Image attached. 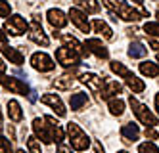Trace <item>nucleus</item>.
<instances>
[{
  "label": "nucleus",
  "mask_w": 159,
  "mask_h": 153,
  "mask_svg": "<svg viewBox=\"0 0 159 153\" xmlns=\"http://www.w3.org/2000/svg\"><path fill=\"white\" fill-rule=\"evenodd\" d=\"M67 136H69L71 147H73L75 151H86V149H88L90 138H88V134H86L77 123H69V124H67Z\"/></svg>",
  "instance_id": "1"
},
{
  "label": "nucleus",
  "mask_w": 159,
  "mask_h": 153,
  "mask_svg": "<svg viewBox=\"0 0 159 153\" xmlns=\"http://www.w3.org/2000/svg\"><path fill=\"white\" fill-rule=\"evenodd\" d=\"M129 103H130V107H132V113L136 115V119H138L142 124H146V128H153V126L159 124V123H157V117H155L150 109H148L144 103H140L134 96L129 98Z\"/></svg>",
  "instance_id": "2"
},
{
  "label": "nucleus",
  "mask_w": 159,
  "mask_h": 153,
  "mask_svg": "<svg viewBox=\"0 0 159 153\" xmlns=\"http://www.w3.org/2000/svg\"><path fill=\"white\" fill-rule=\"evenodd\" d=\"M56 61L63 67H77L81 61V54L75 52L71 46H60L56 50Z\"/></svg>",
  "instance_id": "3"
},
{
  "label": "nucleus",
  "mask_w": 159,
  "mask_h": 153,
  "mask_svg": "<svg viewBox=\"0 0 159 153\" xmlns=\"http://www.w3.org/2000/svg\"><path fill=\"white\" fill-rule=\"evenodd\" d=\"M4 31L6 34H12V37H21V34L29 33V23L25 21L23 16H10V19L4 23Z\"/></svg>",
  "instance_id": "4"
},
{
  "label": "nucleus",
  "mask_w": 159,
  "mask_h": 153,
  "mask_svg": "<svg viewBox=\"0 0 159 153\" xmlns=\"http://www.w3.org/2000/svg\"><path fill=\"white\" fill-rule=\"evenodd\" d=\"M0 84H2L6 90H10V92H14V94H21V96H29L31 94V90H29V86H27V82H23L21 79H14V77H8L6 73L4 75H0Z\"/></svg>",
  "instance_id": "5"
},
{
  "label": "nucleus",
  "mask_w": 159,
  "mask_h": 153,
  "mask_svg": "<svg viewBox=\"0 0 159 153\" xmlns=\"http://www.w3.org/2000/svg\"><path fill=\"white\" fill-rule=\"evenodd\" d=\"M29 38L35 42V44H39V46H46L50 44V38L46 37V33H44V29H42V25H40V21H39V16H35L33 17V21H31V25H29Z\"/></svg>",
  "instance_id": "6"
},
{
  "label": "nucleus",
  "mask_w": 159,
  "mask_h": 153,
  "mask_svg": "<svg viewBox=\"0 0 159 153\" xmlns=\"http://www.w3.org/2000/svg\"><path fill=\"white\" fill-rule=\"evenodd\" d=\"M31 65H33V69H37V71H40V73H48V71H52V69L56 67L54 60L46 52H35L31 56Z\"/></svg>",
  "instance_id": "7"
},
{
  "label": "nucleus",
  "mask_w": 159,
  "mask_h": 153,
  "mask_svg": "<svg viewBox=\"0 0 159 153\" xmlns=\"http://www.w3.org/2000/svg\"><path fill=\"white\" fill-rule=\"evenodd\" d=\"M67 16L71 17V23H73V25L81 31V33H88L90 27H92V25H90V21H88V17H86V14H84L81 8H71Z\"/></svg>",
  "instance_id": "8"
},
{
  "label": "nucleus",
  "mask_w": 159,
  "mask_h": 153,
  "mask_svg": "<svg viewBox=\"0 0 159 153\" xmlns=\"http://www.w3.org/2000/svg\"><path fill=\"white\" fill-rule=\"evenodd\" d=\"M117 16L125 21H140L144 16L140 14V10L132 8V4L129 2H119V10H117Z\"/></svg>",
  "instance_id": "9"
},
{
  "label": "nucleus",
  "mask_w": 159,
  "mask_h": 153,
  "mask_svg": "<svg viewBox=\"0 0 159 153\" xmlns=\"http://www.w3.org/2000/svg\"><path fill=\"white\" fill-rule=\"evenodd\" d=\"M81 82L90 90V92H100L102 94V90H104V86H106V80L104 79H100L98 75H94V73H83L81 75Z\"/></svg>",
  "instance_id": "10"
},
{
  "label": "nucleus",
  "mask_w": 159,
  "mask_h": 153,
  "mask_svg": "<svg viewBox=\"0 0 159 153\" xmlns=\"http://www.w3.org/2000/svg\"><path fill=\"white\" fill-rule=\"evenodd\" d=\"M84 48H86L88 52H92L96 57H100V60H107V57H109V52H107V48H106V44H102L100 38H86Z\"/></svg>",
  "instance_id": "11"
},
{
  "label": "nucleus",
  "mask_w": 159,
  "mask_h": 153,
  "mask_svg": "<svg viewBox=\"0 0 159 153\" xmlns=\"http://www.w3.org/2000/svg\"><path fill=\"white\" fill-rule=\"evenodd\" d=\"M46 19H48V23H50L54 29H63L67 25V21H69V19H67V16L63 14L60 8H50L46 11Z\"/></svg>",
  "instance_id": "12"
},
{
  "label": "nucleus",
  "mask_w": 159,
  "mask_h": 153,
  "mask_svg": "<svg viewBox=\"0 0 159 153\" xmlns=\"http://www.w3.org/2000/svg\"><path fill=\"white\" fill-rule=\"evenodd\" d=\"M33 130H35V136L40 140L44 144H50L52 142V136H50V130H48V124L44 121V117H37L35 121H33Z\"/></svg>",
  "instance_id": "13"
},
{
  "label": "nucleus",
  "mask_w": 159,
  "mask_h": 153,
  "mask_svg": "<svg viewBox=\"0 0 159 153\" xmlns=\"http://www.w3.org/2000/svg\"><path fill=\"white\" fill-rule=\"evenodd\" d=\"M40 101L46 103V105H50V107L56 111V115H58V117H65L67 109H65L63 101L60 100V96H56V94H44V96L40 98Z\"/></svg>",
  "instance_id": "14"
},
{
  "label": "nucleus",
  "mask_w": 159,
  "mask_h": 153,
  "mask_svg": "<svg viewBox=\"0 0 159 153\" xmlns=\"http://www.w3.org/2000/svg\"><path fill=\"white\" fill-rule=\"evenodd\" d=\"M121 136H123V142L125 144H132L138 140L140 136V128L138 124H134V123H129V124H123L121 126Z\"/></svg>",
  "instance_id": "15"
},
{
  "label": "nucleus",
  "mask_w": 159,
  "mask_h": 153,
  "mask_svg": "<svg viewBox=\"0 0 159 153\" xmlns=\"http://www.w3.org/2000/svg\"><path fill=\"white\" fill-rule=\"evenodd\" d=\"M44 121H46V124H48V130H50V136H52V142L56 140L58 144H61V142H63V130H61L60 123L56 121L52 115H46V117H44Z\"/></svg>",
  "instance_id": "16"
},
{
  "label": "nucleus",
  "mask_w": 159,
  "mask_h": 153,
  "mask_svg": "<svg viewBox=\"0 0 159 153\" xmlns=\"http://www.w3.org/2000/svg\"><path fill=\"white\" fill-rule=\"evenodd\" d=\"M121 92H123V86L119 84V82L117 80H109V82H106V86H104V90H102L100 96L109 101V100H113L115 96H119Z\"/></svg>",
  "instance_id": "17"
},
{
  "label": "nucleus",
  "mask_w": 159,
  "mask_h": 153,
  "mask_svg": "<svg viewBox=\"0 0 159 153\" xmlns=\"http://www.w3.org/2000/svg\"><path fill=\"white\" fill-rule=\"evenodd\" d=\"M125 82H127V86H129L134 94H140V92H144V90H146V82H144L142 79H138L132 71H130L127 77H125Z\"/></svg>",
  "instance_id": "18"
},
{
  "label": "nucleus",
  "mask_w": 159,
  "mask_h": 153,
  "mask_svg": "<svg viewBox=\"0 0 159 153\" xmlns=\"http://www.w3.org/2000/svg\"><path fill=\"white\" fill-rule=\"evenodd\" d=\"M8 117H10V121H14V123H19L21 119H23V111H21V105L17 100H8Z\"/></svg>",
  "instance_id": "19"
},
{
  "label": "nucleus",
  "mask_w": 159,
  "mask_h": 153,
  "mask_svg": "<svg viewBox=\"0 0 159 153\" xmlns=\"http://www.w3.org/2000/svg\"><path fill=\"white\" fill-rule=\"evenodd\" d=\"M2 54L8 57L12 63H16V65H21L25 61V57H23V54H21L17 48H12V46H6V44H2Z\"/></svg>",
  "instance_id": "20"
},
{
  "label": "nucleus",
  "mask_w": 159,
  "mask_h": 153,
  "mask_svg": "<svg viewBox=\"0 0 159 153\" xmlns=\"http://www.w3.org/2000/svg\"><path fill=\"white\" fill-rule=\"evenodd\" d=\"M140 73H142L144 77H148V79H155V77H159V63L150 61V60L142 61V63H140Z\"/></svg>",
  "instance_id": "21"
},
{
  "label": "nucleus",
  "mask_w": 159,
  "mask_h": 153,
  "mask_svg": "<svg viewBox=\"0 0 159 153\" xmlns=\"http://www.w3.org/2000/svg\"><path fill=\"white\" fill-rule=\"evenodd\" d=\"M92 29H94L96 33H100L106 40H111V38H113V31H111V27L107 25L104 19H94V21H92Z\"/></svg>",
  "instance_id": "22"
},
{
  "label": "nucleus",
  "mask_w": 159,
  "mask_h": 153,
  "mask_svg": "<svg viewBox=\"0 0 159 153\" xmlns=\"http://www.w3.org/2000/svg\"><path fill=\"white\" fill-rule=\"evenodd\" d=\"M86 103H88V96L83 94V92H77V94H73V96L69 98V105H71L73 111H81Z\"/></svg>",
  "instance_id": "23"
},
{
  "label": "nucleus",
  "mask_w": 159,
  "mask_h": 153,
  "mask_svg": "<svg viewBox=\"0 0 159 153\" xmlns=\"http://www.w3.org/2000/svg\"><path fill=\"white\" fill-rule=\"evenodd\" d=\"M148 54V48L142 44V42H130V46H129V56L130 57H134V60H140V57H144Z\"/></svg>",
  "instance_id": "24"
},
{
  "label": "nucleus",
  "mask_w": 159,
  "mask_h": 153,
  "mask_svg": "<svg viewBox=\"0 0 159 153\" xmlns=\"http://www.w3.org/2000/svg\"><path fill=\"white\" fill-rule=\"evenodd\" d=\"M107 105H109V113H111V115H115V117H121V115L125 113V101L119 100V98L109 100Z\"/></svg>",
  "instance_id": "25"
},
{
  "label": "nucleus",
  "mask_w": 159,
  "mask_h": 153,
  "mask_svg": "<svg viewBox=\"0 0 159 153\" xmlns=\"http://www.w3.org/2000/svg\"><path fill=\"white\" fill-rule=\"evenodd\" d=\"M73 77H69V75H61V77H58L54 80V86L58 88V90H69L71 86H73Z\"/></svg>",
  "instance_id": "26"
},
{
  "label": "nucleus",
  "mask_w": 159,
  "mask_h": 153,
  "mask_svg": "<svg viewBox=\"0 0 159 153\" xmlns=\"http://www.w3.org/2000/svg\"><path fill=\"white\" fill-rule=\"evenodd\" d=\"M27 149H29V153H42L40 140L37 136H29L27 138Z\"/></svg>",
  "instance_id": "27"
},
{
  "label": "nucleus",
  "mask_w": 159,
  "mask_h": 153,
  "mask_svg": "<svg viewBox=\"0 0 159 153\" xmlns=\"http://www.w3.org/2000/svg\"><path fill=\"white\" fill-rule=\"evenodd\" d=\"M109 67H111V71H113V73H117V75H119V77H123V79L130 73V71H129V69L125 67L121 61H111V63H109Z\"/></svg>",
  "instance_id": "28"
},
{
  "label": "nucleus",
  "mask_w": 159,
  "mask_h": 153,
  "mask_svg": "<svg viewBox=\"0 0 159 153\" xmlns=\"http://www.w3.org/2000/svg\"><path fill=\"white\" fill-rule=\"evenodd\" d=\"M144 31L150 37H159V21H148L144 25Z\"/></svg>",
  "instance_id": "29"
},
{
  "label": "nucleus",
  "mask_w": 159,
  "mask_h": 153,
  "mask_svg": "<svg viewBox=\"0 0 159 153\" xmlns=\"http://www.w3.org/2000/svg\"><path fill=\"white\" fill-rule=\"evenodd\" d=\"M138 153H159V147L153 142H144L138 146Z\"/></svg>",
  "instance_id": "30"
},
{
  "label": "nucleus",
  "mask_w": 159,
  "mask_h": 153,
  "mask_svg": "<svg viewBox=\"0 0 159 153\" xmlns=\"http://www.w3.org/2000/svg\"><path fill=\"white\" fill-rule=\"evenodd\" d=\"M84 10L88 11V14H96V11L100 10V4H98V0H86V2H83Z\"/></svg>",
  "instance_id": "31"
},
{
  "label": "nucleus",
  "mask_w": 159,
  "mask_h": 153,
  "mask_svg": "<svg viewBox=\"0 0 159 153\" xmlns=\"http://www.w3.org/2000/svg\"><path fill=\"white\" fill-rule=\"evenodd\" d=\"M10 14H12V6H10V2L0 0V17H10Z\"/></svg>",
  "instance_id": "32"
},
{
  "label": "nucleus",
  "mask_w": 159,
  "mask_h": 153,
  "mask_svg": "<svg viewBox=\"0 0 159 153\" xmlns=\"http://www.w3.org/2000/svg\"><path fill=\"white\" fill-rule=\"evenodd\" d=\"M0 153H14L10 140H6L4 136H0Z\"/></svg>",
  "instance_id": "33"
},
{
  "label": "nucleus",
  "mask_w": 159,
  "mask_h": 153,
  "mask_svg": "<svg viewBox=\"0 0 159 153\" xmlns=\"http://www.w3.org/2000/svg\"><path fill=\"white\" fill-rule=\"evenodd\" d=\"M130 2H132V6H136V10H140V14L144 17H150V11L144 8V0H130Z\"/></svg>",
  "instance_id": "34"
},
{
  "label": "nucleus",
  "mask_w": 159,
  "mask_h": 153,
  "mask_svg": "<svg viewBox=\"0 0 159 153\" xmlns=\"http://www.w3.org/2000/svg\"><path fill=\"white\" fill-rule=\"evenodd\" d=\"M144 136H146L148 140H157V138H159V132L153 130V128H146V130H144Z\"/></svg>",
  "instance_id": "35"
},
{
  "label": "nucleus",
  "mask_w": 159,
  "mask_h": 153,
  "mask_svg": "<svg viewBox=\"0 0 159 153\" xmlns=\"http://www.w3.org/2000/svg\"><path fill=\"white\" fill-rule=\"evenodd\" d=\"M56 153H73L71 151V146H67V144H58V151H56Z\"/></svg>",
  "instance_id": "36"
},
{
  "label": "nucleus",
  "mask_w": 159,
  "mask_h": 153,
  "mask_svg": "<svg viewBox=\"0 0 159 153\" xmlns=\"http://www.w3.org/2000/svg\"><path fill=\"white\" fill-rule=\"evenodd\" d=\"M94 151H96V153H106L104 146H102V144L98 142V140H96V142H94Z\"/></svg>",
  "instance_id": "37"
},
{
  "label": "nucleus",
  "mask_w": 159,
  "mask_h": 153,
  "mask_svg": "<svg viewBox=\"0 0 159 153\" xmlns=\"http://www.w3.org/2000/svg\"><path fill=\"white\" fill-rule=\"evenodd\" d=\"M150 46H152L155 52H159V38H152L150 40Z\"/></svg>",
  "instance_id": "38"
},
{
  "label": "nucleus",
  "mask_w": 159,
  "mask_h": 153,
  "mask_svg": "<svg viewBox=\"0 0 159 153\" xmlns=\"http://www.w3.org/2000/svg\"><path fill=\"white\" fill-rule=\"evenodd\" d=\"M6 69H8V67H6L4 60H2V57H0V75H4V73H6Z\"/></svg>",
  "instance_id": "39"
},
{
  "label": "nucleus",
  "mask_w": 159,
  "mask_h": 153,
  "mask_svg": "<svg viewBox=\"0 0 159 153\" xmlns=\"http://www.w3.org/2000/svg\"><path fill=\"white\" fill-rule=\"evenodd\" d=\"M6 37H8V34H6V31H2V29H0V44H4V42H6Z\"/></svg>",
  "instance_id": "40"
},
{
  "label": "nucleus",
  "mask_w": 159,
  "mask_h": 153,
  "mask_svg": "<svg viewBox=\"0 0 159 153\" xmlns=\"http://www.w3.org/2000/svg\"><path fill=\"white\" fill-rule=\"evenodd\" d=\"M155 109H157V113H159V94H155Z\"/></svg>",
  "instance_id": "41"
},
{
  "label": "nucleus",
  "mask_w": 159,
  "mask_h": 153,
  "mask_svg": "<svg viewBox=\"0 0 159 153\" xmlns=\"http://www.w3.org/2000/svg\"><path fill=\"white\" fill-rule=\"evenodd\" d=\"M117 153H129V151H117Z\"/></svg>",
  "instance_id": "42"
},
{
  "label": "nucleus",
  "mask_w": 159,
  "mask_h": 153,
  "mask_svg": "<svg viewBox=\"0 0 159 153\" xmlns=\"http://www.w3.org/2000/svg\"><path fill=\"white\" fill-rule=\"evenodd\" d=\"M157 19H159V10H157Z\"/></svg>",
  "instance_id": "43"
},
{
  "label": "nucleus",
  "mask_w": 159,
  "mask_h": 153,
  "mask_svg": "<svg viewBox=\"0 0 159 153\" xmlns=\"http://www.w3.org/2000/svg\"><path fill=\"white\" fill-rule=\"evenodd\" d=\"M157 61H159V54H157Z\"/></svg>",
  "instance_id": "44"
}]
</instances>
